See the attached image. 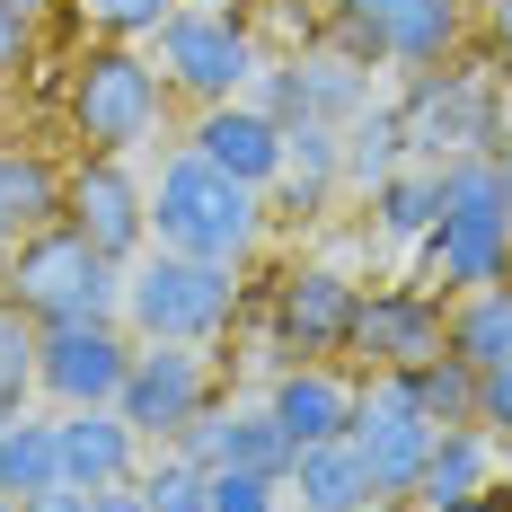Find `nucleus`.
Segmentation results:
<instances>
[{"label": "nucleus", "mask_w": 512, "mask_h": 512, "mask_svg": "<svg viewBox=\"0 0 512 512\" xmlns=\"http://www.w3.org/2000/svg\"><path fill=\"white\" fill-rule=\"evenodd\" d=\"M36 345H45V327H36L27 309L0 301V407L9 415L27 407V389H36Z\"/></svg>", "instance_id": "c756f323"}, {"label": "nucleus", "mask_w": 512, "mask_h": 512, "mask_svg": "<svg viewBox=\"0 0 512 512\" xmlns=\"http://www.w3.org/2000/svg\"><path fill=\"white\" fill-rule=\"evenodd\" d=\"M151 239L204 265H248L265 239V186L221 177L204 151H168L151 186Z\"/></svg>", "instance_id": "f03ea898"}, {"label": "nucleus", "mask_w": 512, "mask_h": 512, "mask_svg": "<svg viewBox=\"0 0 512 512\" xmlns=\"http://www.w3.org/2000/svg\"><path fill=\"white\" fill-rule=\"evenodd\" d=\"M407 124H398V106H362L354 124H345V186H362V195H371V186H380V177H398V168H407Z\"/></svg>", "instance_id": "393cba45"}, {"label": "nucleus", "mask_w": 512, "mask_h": 512, "mask_svg": "<svg viewBox=\"0 0 512 512\" xmlns=\"http://www.w3.org/2000/svg\"><path fill=\"white\" fill-rule=\"evenodd\" d=\"M292 71V124L318 115V124H354L362 106H371V62H354L345 45H309L283 62Z\"/></svg>", "instance_id": "6ab92c4d"}, {"label": "nucleus", "mask_w": 512, "mask_h": 512, "mask_svg": "<svg viewBox=\"0 0 512 512\" xmlns=\"http://www.w3.org/2000/svg\"><path fill=\"white\" fill-rule=\"evenodd\" d=\"M204 407H212L204 345H133V371H124V389H115V415H124L142 442H177Z\"/></svg>", "instance_id": "9d476101"}, {"label": "nucleus", "mask_w": 512, "mask_h": 512, "mask_svg": "<svg viewBox=\"0 0 512 512\" xmlns=\"http://www.w3.org/2000/svg\"><path fill=\"white\" fill-rule=\"evenodd\" d=\"M433 512H512V477L477 486V495H460V504H433Z\"/></svg>", "instance_id": "f704fd0d"}, {"label": "nucleus", "mask_w": 512, "mask_h": 512, "mask_svg": "<svg viewBox=\"0 0 512 512\" xmlns=\"http://www.w3.org/2000/svg\"><path fill=\"white\" fill-rule=\"evenodd\" d=\"M168 451H186L195 468H256V477H292V442L274 407H204Z\"/></svg>", "instance_id": "2eb2a0df"}, {"label": "nucleus", "mask_w": 512, "mask_h": 512, "mask_svg": "<svg viewBox=\"0 0 512 512\" xmlns=\"http://www.w3.org/2000/svg\"><path fill=\"white\" fill-rule=\"evenodd\" d=\"M486 36H495V53H512V0H486Z\"/></svg>", "instance_id": "4c0bfd02"}, {"label": "nucleus", "mask_w": 512, "mask_h": 512, "mask_svg": "<svg viewBox=\"0 0 512 512\" xmlns=\"http://www.w3.org/2000/svg\"><path fill=\"white\" fill-rule=\"evenodd\" d=\"M71 9L98 27L106 45H133V36H159V27H168L186 0H71Z\"/></svg>", "instance_id": "7c9ffc66"}, {"label": "nucleus", "mask_w": 512, "mask_h": 512, "mask_svg": "<svg viewBox=\"0 0 512 512\" xmlns=\"http://www.w3.org/2000/svg\"><path fill=\"white\" fill-rule=\"evenodd\" d=\"M265 407H274V424H283L292 451L345 442V433H354V407H362V380H345L336 362H283L274 389H265Z\"/></svg>", "instance_id": "4468645a"}, {"label": "nucleus", "mask_w": 512, "mask_h": 512, "mask_svg": "<svg viewBox=\"0 0 512 512\" xmlns=\"http://www.w3.org/2000/svg\"><path fill=\"white\" fill-rule=\"evenodd\" d=\"M0 230H18V221H9V151H0Z\"/></svg>", "instance_id": "58836bf2"}, {"label": "nucleus", "mask_w": 512, "mask_h": 512, "mask_svg": "<svg viewBox=\"0 0 512 512\" xmlns=\"http://www.w3.org/2000/svg\"><path fill=\"white\" fill-rule=\"evenodd\" d=\"M345 354L362 371H415V362L451 354V301L433 283H380V292H362V318H354Z\"/></svg>", "instance_id": "1a4fd4ad"}, {"label": "nucleus", "mask_w": 512, "mask_h": 512, "mask_svg": "<svg viewBox=\"0 0 512 512\" xmlns=\"http://www.w3.org/2000/svg\"><path fill=\"white\" fill-rule=\"evenodd\" d=\"M354 318H362V283L345 265H292L274 283V345L292 362H327L354 345Z\"/></svg>", "instance_id": "9b49d317"}, {"label": "nucleus", "mask_w": 512, "mask_h": 512, "mask_svg": "<svg viewBox=\"0 0 512 512\" xmlns=\"http://www.w3.org/2000/svg\"><path fill=\"white\" fill-rule=\"evenodd\" d=\"M283 495L309 512H371L380 495H371V468H362L354 442H309V451H292V477H283Z\"/></svg>", "instance_id": "412c9836"}, {"label": "nucleus", "mask_w": 512, "mask_h": 512, "mask_svg": "<svg viewBox=\"0 0 512 512\" xmlns=\"http://www.w3.org/2000/svg\"><path fill=\"white\" fill-rule=\"evenodd\" d=\"M0 512H27V504H18V495H0Z\"/></svg>", "instance_id": "79ce46f5"}, {"label": "nucleus", "mask_w": 512, "mask_h": 512, "mask_svg": "<svg viewBox=\"0 0 512 512\" xmlns=\"http://www.w3.org/2000/svg\"><path fill=\"white\" fill-rule=\"evenodd\" d=\"M504 133H512V98H504Z\"/></svg>", "instance_id": "37998d69"}, {"label": "nucleus", "mask_w": 512, "mask_h": 512, "mask_svg": "<svg viewBox=\"0 0 512 512\" xmlns=\"http://www.w3.org/2000/svg\"><path fill=\"white\" fill-rule=\"evenodd\" d=\"M283 477H256V468H212V512H283Z\"/></svg>", "instance_id": "2f4dec72"}, {"label": "nucleus", "mask_w": 512, "mask_h": 512, "mask_svg": "<svg viewBox=\"0 0 512 512\" xmlns=\"http://www.w3.org/2000/svg\"><path fill=\"white\" fill-rule=\"evenodd\" d=\"M433 221H442V168L407 159L398 177L371 186V239H389V248H424Z\"/></svg>", "instance_id": "5701e85b"}, {"label": "nucleus", "mask_w": 512, "mask_h": 512, "mask_svg": "<svg viewBox=\"0 0 512 512\" xmlns=\"http://www.w3.org/2000/svg\"><path fill=\"white\" fill-rule=\"evenodd\" d=\"M451 354H460L468 371L512 362V283H486V292H460V301H451Z\"/></svg>", "instance_id": "b1692460"}, {"label": "nucleus", "mask_w": 512, "mask_h": 512, "mask_svg": "<svg viewBox=\"0 0 512 512\" xmlns=\"http://www.w3.org/2000/svg\"><path fill=\"white\" fill-rule=\"evenodd\" d=\"M151 62H159V80L177 89V98H195V106H221V98H248V80H256V36L239 27V9H177L168 27L151 36Z\"/></svg>", "instance_id": "0eeeda50"}, {"label": "nucleus", "mask_w": 512, "mask_h": 512, "mask_svg": "<svg viewBox=\"0 0 512 512\" xmlns=\"http://www.w3.org/2000/svg\"><path fill=\"white\" fill-rule=\"evenodd\" d=\"M27 36H36V0H0V80L18 71V53H27Z\"/></svg>", "instance_id": "72a5a7b5"}, {"label": "nucleus", "mask_w": 512, "mask_h": 512, "mask_svg": "<svg viewBox=\"0 0 512 512\" xmlns=\"http://www.w3.org/2000/svg\"><path fill=\"white\" fill-rule=\"evenodd\" d=\"M62 168H53L45 151H9V221L18 230H45V221H62Z\"/></svg>", "instance_id": "cd10ccee"}, {"label": "nucleus", "mask_w": 512, "mask_h": 512, "mask_svg": "<svg viewBox=\"0 0 512 512\" xmlns=\"http://www.w3.org/2000/svg\"><path fill=\"white\" fill-rule=\"evenodd\" d=\"M186 151H204L221 177H239V186H274L283 177V124L274 115H256L248 98H221L195 115V142Z\"/></svg>", "instance_id": "f3484780"}, {"label": "nucleus", "mask_w": 512, "mask_h": 512, "mask_svg": "<svg viewBox=\"0 0 512 512\" xmlns=\"http://www.w3.org/2000/svg\"><path fill=\"white\" fill-rule=\"evenodd\" d=\"M433 415L415 407L407 371H362V407H354V442L362 468H371V495L380 504H407L415 512V477H424V460H433Z\"/></svg>", "instance_id": "6e6552de"}, {"label": "nucleus", "mask_w": 512, "mask_h": 512, "mask_svg": "<svg viewBox=\"0 0 512 512\" xmlns=\"http://www.w3.org/2000/svg\"><path fill=\"white\" fill-rule=\"evenodd\" d=\"M89 512H151V495H142V486H98Z\"/></svg>", "instance_id": "c9c22d12"}, {"label": "nucleus", "mask_w": 512, "mask_h": 512, "mask_svg": "<svg viewBox=\"0 0 512 512\" xmlns=\"http://www.w3.org/2000/svg\"><path fill=\"white\" fill-rule=\"evenodd\" d=\"M477 433H495V451L512 442V362L477 371Z\"/></svg>", "instance_id": "473e14b6"}, {"label": "nucleus", "mask_w": 512, "mask_h": 512, "mask_svg": "<svg viewBox=\"0 0 512 512\" xmlns=\"http://www.w3.org/2000/svg\"><path fill=\"white\" fill-rule=\"evenodd\" d=\"M424 283H442V301L512 283V204L495 151L442 159V221L424 230Z\"/></svg>", "instance_id": "f257e3e1"}, {"label": "nucleus", "mask_w": 512, "mask_h": 512, "mask_svg": "<svg viewBox=\"0 0 512 512\" xmlns=\"http://www.w3.org/2000/svg\"><path fill=\"white\" fill-rule=\"evenodd\" d=\"M371 36H380V62H398V71H442L451 45L468 36V0H389L371 18Z\"/></svg>", "instance_id": "a211bd4d"}, {"label": "nucleus", "mask_w": 512, "mask_h": 512, "mask_svg": "<svg viewBox=\"0 0 512 512\" xmlns=\"http://www.w3.org/2000/svg\"><path fill=\"white\" fill-rule=\"evenodd\" d=\"M62 221H71L98 256L133 265V256L151 248V186H133L124 159H98V151H89L80 168H71V186H62Z\"/></svg>", "instance_id": "f8f14e48"}, {"label": "nucleus", "mask_w": 512, "mask_h": 512, "mask_svg": "<svg viewBox=\"0 0 512 512\" xmlns=\"http://www.w3.org/2000/svg\"><path fill=\"white\" fill-rule=\"evenodd\" d=\"M230 318H239V265H204L177 248L124 265V327L142 345H212Z\"/></svg>", "instance_id": "20e7f679"}, {"label": "nucleus", "mask_w": 512, "mask_h": 512, "mask_svg": "<svg viewBox=\"0 0 512 512\" xmlns=\"http://www.w3.org/2000/svg\"><path fill=\"white\" fill-rule=\"evenodd\" d=\"M292 512H309V504H292Z\"/></svg>", "instance_id": "c03bdc74"}, {"label": "nucleus", "mask_w": 512, "mask_h": 512, "mask_svg": "<svg viewBox=\"0 0 512 512\" xmlns=\"http://www.w3.org/2000/svg\"><path fill=\"white\" fill-rule=\"evenodd\" d=\"M124 371H133V345H124L115 318H98V327H45V345H36V389L53 407H115Z\"/></svg>", "instance_id": "ddd939ff"}, {"label": "nucleus", "mask_w": 512, "mask_h": 512, "mask_svg": "<svg viewBox=\"0 0 512 512\" xmlns=\"http://www.w3.org/2000/svg\"><path fill=\"white\" fill-rule=\"evenodd\" d=\"M133 486L151 495V512H212V468H195L186 451H159Z\"/></svg>", "instance_id": "c85d7f7f"}, {"label": "nucleus", "mask_w": 512, "mask_h": 512, "mask_svg": "<svg viewBox=\"0 0 512 512\" xmlns=\"http://www.w3.org/2000/svg\"><path fill=\"white\" fill-rule=\"evenodd\" d=\"M27 512H89L80 486H45V495H27Z\"/></svg>", "instance_id": "e433bc0d"}, {"label": "nucleus", "mask_w": 512, "mask_h": 512, "mask_svg": "<svg viewBox=\"0 0 512 512\" xmlns=\"http://www.w3.org/2000/svg\"><path fill=\"white\" fill-rule=\"evenodd\" d=\"M477 486H495V433L442 424V433H433V460H424V477H415V512L460 504V495H477Z\"/></svg>", "instance_id": "4be33fe9"}, {"label": "nucleus", "mask_w": 512, "mask_h": 512, "mask_svg": "<svg viewBox=\"0 0 512 512\" xmlns=\"http://www.w3.org/2000/svg\"><path fill=\"white\" fill-rule=\"evenodd\" d=\"M159 115H168V80H159V62H142L133 45H98V53L71 62V133L98 159L142 151L159 133Z\"/></svg>", "instance_id": "39448f33"}, {"label": "nucleus", "mask_w": 512, "mask_h": 512, "mask_svg": "<svg viewBox=\"0 0 512 512\" xmlns=\"http://www.w3.org/2000/svg\"><path fill=\"white\" fill-rule=\"evenodd\" d=\"M398 124H407V151L424 168L468 151H504V89L486 71H415L407 98H398Z\"/></svg>", "instance_id": "423d86ee"}, {"label": "nucleus", "mask_w": 512, "mask_h": 512, "mask_svg": "<svg viewBox=\"0 0 512 512\" xmlns=\"http://www.w3.org/2000/svg\"><path fill=\"white\" fill-rule=\"evenodd\" d=\"M336 9H345V18H380L389 0H336Z\"/></svg>", "instance_id": "ea45409f"}, {"label": "nucleus", "mask_w": 512, "mask_h": 512, "mask_svg": "<svg viewBox=\"0 0 512 512\" xmlns=\"http://www.w3.org/2000/svg\"><path fill=\"white\" fill-rule=\"evenodd\" d=\"M345 177V124H318V115H301V124H283V212L292 221H309V212L327 204V186Z\"/></svg>", "instance_id": "aec40b11"}, {"label": "nucleus", "mask_w": 512, "mask_h": 512, "mask_svg": "<svg viewBox=\"0 0 512 512\" xmlns=\"http://www.w3.org/2000/svg\"><path fill=\"white\" fill-rule=\"evenodd\" d=\"M53 442H62V486H80V495L142 477V433L115 407H62L53 415Z\"/></svg>", "instance_id": "dca6fc26"}, {"label": "nucleus", "mask_w": 512, "mask_h": 512, "mask_svg": "<svg viewBox=\"0 0 512 512\" xmlns=\"http://www.w3.org/2000/svg\"><path fill=\"white\" fill-rule=\"evenodd\" d=\"M0 301L27 309L36 327H98V318H124V265L98 256L71 221H45V230H27V248L9 256Z\"/></svg>", "instance_id": "7ed1b4c3"}, {"label": "nucleus", "mask_w": 512, "mask_h": 512, "mask_svg": "<svg viewBox=\"0 0 512 512\" xmlns=\"http://www.w3.org/2000/svg\"><path fill=\"white\" fill-rule=\"evenodd\" d=\"M45 486H62V442H53V424H36V415H9L0 424V495H45Z\"/></svg>", "instance_id": "a878e982"}, {"label": "nucleus", "mask_w": 512, "mask_h": 512, "mask_svg": "<svg viewBox=\"0 0 512 512\" xmlns=\"http://www.w3.org/2000/svg\"><path fill=\"white\" fill-rule=\"evenodd\" d=\"M495 168H504V204H512V133H504V151H495Z\"/></svg>", "instance_id": "a19ab883"}, {"label": "nucleus", "mask_w": 512, "mask_h": 512, "mask_svg": "<svg viewBox=\"0 0 512 512\" xmlns=\"http://www.w3.org/2000/svg\"><path fill=\"white\" fill-rule=\"evenodd\" d=\"M407 389H415V407L433 415V424H477V371H468L460 354L415 362V371H407Z\"/></svg>", "instance_id": "bb28decb"}]
</instances>
